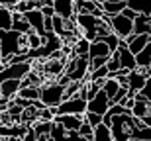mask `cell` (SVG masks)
Listing matches in <instances>:
<instances>
[{
    "instance_id": "1",
    "label": "cell",
    "mask_w": 151,
    "mask_h": 141,
    "mask_svg": "<svg viewBox=\"0 0 151 141\" xmlns=\"http://www.w3.org/2000/svg\"><path fill=\"white\" fill-rule=\"evenodd\" d=\"M45 108H57L65 100V84L61 82H49V84H41V98Z\"/></svg>"
},
{
    "instance_id": "2",
    "label": "cell",
    "mask_w": 151,
    "mask_h": 141,
    "mask_svg": "<svg viewBox=\"0 0 151 141\" xmlns=\"http://www.w3.org/2000/svg\"><path fill=\"white\" fill-rule=\"evenodd\" d=\"M88 73H90V59L86 55H77L71 61L65 74L69 77L71 82H78V80H88Z\"/></svg>"
},
{
    "instance_id": "3",
    "label": "cell",
    "mask_w": 151,
    "mask_h": 141,
    "mask_svg": "<svg viewBox=\"0 0 151 141\" xmlns=\"http://www.w3.org/2000/svg\"><path fill=\"white\" fill-rule=\"evenodd\" d=\"M86 108H88V100L73 96L69 100H63L55 108V116L57 114H61V116H84L86 114Z\"/></svg>"
},
{
    "instance_id": "4",
    "label": "cell",
    "mask_w": 151,
    "mask_h": 141,
    "mask_svg": "<svg viewBox=\"0 0 151 141\" xmlns=\"http://www.w3.org/2000/svg\"><path fill=\"white\" fill-rule=\"evenodd\" d=\"M110 28L120 39L126 41L129 35H134V20L126 18L124 14H116V16H110Z\"/></svg>"
},
{
    "instance_id": "5",
    "label": "cell",
    "mask_w": 151,
    "mask_h": 141,
    "mask_svg": "<svg viewBox=\"0 0 151 141\" xmlns=\"http://www.w3.org/2000/svg\"><path fill=\"white\" fill-rule=\"evenodd\" d=\"M32 73V63H16V65H6V67L0 69V82L4 80H10V79H18V80H24L28 74Z\"/></svg>"
},
{
    "instance_id": "6",
    "label": "cell",
    "mask_w": 151,
    "mask_h": 141,
    "mask_svg": "<svg viewBox=\"0 0 151 141\" xmlns=\"http://www.w3.org/2000/svg\"><path fill=\"white\" fill-rule=\"evenodd\" d=\"M147 73H145V69H135V71H129L128 73V96H132V98H135V94L145 86V82H147Z\"/></svg>"
},
{
    "instance_id": "7",
    "label": "cell",
    "mask_w": 151,
    "mask_h": 141,
    "mask_svg": "<svg viewBox=\"0 0 151 141\" xmlns=\"http://www.w3.org/2000/svg\"><path fill=\"white\" fill-rule=\"evenodd\" d=\"M110 106H112L110 96H108L104 90H100L98 94L94 96V98H92V100H88V108H86V112H94V114L104 116V114L110 110Z\"/></svg>"
},
{
    "instance_id": "8",
    "label": "cell",
    "mask_w": 151,
    "mask_h": 141,
    "mask_svg": "<svg viewBox=\"0 0 151 141\" xmlns=\"http://www.w3.org/2000/svg\"><path fill=\"white\" fill-rule=\"evenodd\" d=\"M53 124H55V122H53ZM49 135H51L53 141H90V139H86V137H83L78 131H67L61 124L53 125V130H51Z\"/></svg>"
},
{
    "instance_id": "9",
    "label": "cell",
    "mask_w": 151,
    "mask_h": 141,
    "mask_svg": "<svg viewBox=\"0 0 151 141\" xmlns=\"http://www.w3.org/2000/svg\"><path fill=\"white\" fill-rule=\"evenodd\" d=\"M118 57H120V63H122V69L126 71V73H129V71H135L137 69V63H135V55L129 51L128 43L126 41H122L120 43V47H118Z\"/></svg>"
},
{
    "instance_id": "10",
    "label": "cell",
    "mask_w": 151,
    "mask_h": 141,
    "mask_svg": "<svg viewBox=\"0 0 151 141\" xmlns=\"http://www.w3.org/2000/svg\"><path fill=\"white\" fill-rule=\"evenodd\" d=\"M26 20L29 22V26H32V29H34L35 34H39L41 37H45L47 35V31H45V16L41 14V10H28L26 14Z\"/></svg>"
},
{
    "instance_id": "11",
    "label": "cell",
    "mask_w": 151,
    "mask_h": 141,
    "mask_svg": "<svg viewBox=\"0 0 151 141\" xmlns=\"http://www.w3.org/2000/svg\"><path fill=\"white\" fill-rule=\"evenodd\" d=\"M53 8H55V14L61 16L63 20H75L77 18V10H75L73 0H55Z\"/></svg>"
},
{
    "instance_id": "12",
    "label": "cell",
    "mask_w": 151,
    "mask_h": 141,
    "mask_svg": "<svg viewBox=\"0 0 151 141\" xmlns=\"http://www.w3.org/2000/svg\"><path fill=\"white\" fill-rule=\"evenodd\" d=\"M53 122L61 124L67 131H78L83 122H84V118L83 116H61V114H57L55 118H53Z\"/></svg>"
},
{
    "instance_id": "13",
    "label": "cell",
    "mask_w": 151,
    "mask_h": 141,
    "mask_svg": "<svg viewBox=\"0 0 151 141\" xmlns=\"http://www.w3.org/2000/svg\"><path fill=\"white\" fill-rule=\"evenodd\" d=\"M126 43H128L129 51L134 53V55H137L143 47H147L151 43V34H141V35H129L128 39H126Z\"/></svg>"
},
{
    "instance_id": "14",
    "label": "cell",
    "mask_w": 151,
    "mask_h": 141,
    "mask_svg": "<svg viewBox=\"0 0 151 141\" xmlns=\"http://www.w3.org/2000/svg\"><path fill=\"white\" fill-rule=\"evenodd\" d=\"M20 88H22V80H18V79H10V80H4V82H0L2 98H8V100L16 98L18 92H20Z\"/></svg>"
},
{
    "instance_id": "15",
    "label": "cell",
    "mask_w": 151,
    "mask_h": 141,
    "mask_svg": "<svg viewBox=\"0 0 151 141\" xmlns=\"http://www.w3.org/2000/svg\"><path fill=\"white\" fill-rule=\"evenodd\" d=\"M12 29L14 31H18V34H29L32 31V26H29V22L26 20V16L24 14H20V12H14V16H12Z\"/></svg>"
},
{
    "instance_id": "16",
    "label": "cell",
    "mask_w": 151,
    "mask_h": 141,
    "mask_svg": "<svg viewBox=\"0 0 151 141\" xmlns=\"http://www.w3.org/2000/svg\"><path fill=\"white\" fill-rule=\"evenodd\" d=\"M110 55H112V51H110V47L104 41H90L88 59H94V57H110Z\"/></svg>"
},
{
    "instance_id": "17",
    "label": "cell",
    "mask_w": 151,
    "mask_h": 141,
    "mask_svg": "<svg viewBox=\"0 0 151 141\" xmlns=\"http://www.w3.org/2000/svg\"><path fill=\"white\" fill-rule=\"evenodd\" d=\"M141 34H151L149 16H145V14H139L134 20V35H141Z\"/></svg>"
},
{
    "instance_id": "18",
    "label": "cell",
    "mask_w": 151,
    "mask_h": 141,
    "mask_svg": "<svg viewBox=\"0 0 151 141\" xmlns=\"http://www.w3.org/2000/svg\"><path fill=\"white\" fill-rule=\"evenodd\" d=\"M18 96L20 98H26V100H32V102L39 100L41 98V84L39 86H22L20 92H18Z\"/></svg>"
},
{
    "instance_id": "19",
    "label": "cell",
    "mask_w": 151,
    "mask_h": 141,
    "mask_svg": "<svg viewBox=\"0 0 151 141\" xmlns=\"http://www.w3.org/2000/svg\"><path fill=\"white\" fill-rule=\"evenodd\" d=\"M126 4H128V8L135 10L137 14H145V16L151 14V0H128Z\"/></svg>"
},
{
    "instance_id": "20",
    "label": "cell",
    "mask_w": 151,
    "mask_h": 141,
    "mask_svg": "<svg viewBox=\"0 0 151 141\" xmlns=\"http://www.w3.org/2000/svg\"><path fill=\"white\" fill-rule=\"evenodd\" d=\"M126 2L128 0H124V2H102V10H104V14H108V16H116V14H122L124 8H126Z\"/></svg>"
},
{
    "instance_id": "21",
    "label": "cell",
    "mask_w": 151,
    "mask_h": 141,
    "mask_svg": "<svg viewBox=\"0 0 151 141\" xmlns=\"http://www.w3.org/2000/svg\"><path fill=\"white\" fill-rule=\"evenodd\" d=\"M112 127H108L106 124H100L94 127V139L92 141H112Z\"/></svg>"
},
{
    "instance_id": "22",
    "label": "cell",
    "mask_w": 151,
    "mask_h": 141,
    "mask_svg": "<svg viewBox=\"0 0 151 141\" xmlns=\"http://www.w3.org/2000/svg\"><path fill=\"white\" fill-rule=\"evenodd\" d=\"M135 63H137L139 69H147L151 65V43L147 47H143V49L135 55Z\"/></svg>"
},
{
    "instance_id": "23",
    "label": "cell",
    "mask_w": 151,
    "mask_h": 141,
    "mask_svg": "<svg viewBox=\"0 0 151 141\" xmlns=\"http://www.w3.org/2000/svg\"><path fill=\"white\" fill-rule=\"evenodd\" d=\"M149 108H151L149 102H145V100H135V106L132 108V116H134V118H137V120H143L147 114H149Z\"/></svg>"
},
{
    "instance_id": "24",
    "label": "cell",
    "mask_w": 151,
    "mask_h": 141,
    "mask_svg": "<svg viewBox=\"0 0 151 141\" xmlns=\"http://www.w3.org/2000/svg\"><path fill=\"white\" fill-rule=\"evenodd\" d=\"M12 16H14V12L10 8H6V6H0V29H12Z\"/></svg>"
},
{
    "instance_id": "25",
    "label": "cell",
    "mask_w": 151,
    "mask_h": 141,
    "mask_svg": "<svg viewBox=\"0 0 151 141\" xmlns=\"http://www.w3.org/2000/svg\"><path fill=\"white\" fill-rule=\"evenodd\" d=\"M53 125H55L53 122H41V120H37V122H34L29 127H32L37 135H49L51 130H53Z\"/></svg>"
},
{
    "instance_id": "26",
    "label": "cell",
    "mask_w": 151,
    "mask_h": 141,
    "mask_svg": "<svg viewBox=\"0 0 151 141\" xmlns=\"http://www.w3.org/2000/svg\"><path fill=\"white\" fill-rule=\"evenodd\" d=\"M120 86H122V84H120V82H118L114 77H108V79L104 80V86H102V90L106 92V94L110 96V100H112L114 96H116V92L120 90Z\"/></svg>"
},
{
    "instance_id": "27",
    "label": "cell",
    "mask_w": 151,
    "mask_h": 141,
    "mask_svg": "<svg viewBox=\"0 0 151 141\" xmlns=\"http://www.w3.org/2000/svg\"><path fill=\"white\" fill-rule=\"evenodd\" d=\"M88 51H90V41L84 39V37H78L75 41V47H73V55H86L88 57Z\"/></svg>"
},
{
    "instance_id": "28",
    "label": "cell",
    "mask_w": 151,
    "mask_h": 141,
    "mask_svg": "<svg viewBox=\"0 0 151 141\" xmlns=\"http://www.w3.org/2000/svg\"><path fill=\"white\" fill-rule=\"evenodd\" d=\"M96 41H104V43H106V45L110 47V51H112V53H116L118 47H120V43H122L124 39H120V37H118V35L112 31V34L104 35V37H100V39H96Z\"/></svg>"
},
{
    "instance_id": "29",
    "label": "cell",
    "mask_w": 151,
    "mask_h": 141,
    "mask_svg": "<svg viewBox=\"0 0 151 141\" xmlns=\"http://www.w3.org/2000/svg\"><path fill=\"white\" fill-rule=\"evenodd\" d=\"M110 77V71H108V65H104V67L100 69H94V71H90L88 73V80H104Z\"/></svg>"
},
{
    "instance_id": "30",
    "label": "cell",
    "mask_w": 151,
    "mask_h": 141,
    "mask_svg": "<svg viewBox=\"0 0 151 141\" xmlns=\"http://www.w3.org/2000/svg\"><path fill=\"white\" fill-rule=\"evenodd\" d=\"M28 35V45H29V49H39V47L43 45V37L39 34H35L34 29L29 31V34H26Z\"/></svg>"
},
{
    "instance_id": "31",
    "label": "cell",
    "mask_w": 151,
    "mask_h": 141,
    "mask_svg": "<svg viewBox=\"0 0 151 141\" xmlns=\"http://www.w3.org/2000/svg\"><path fill=\"white\" fill-rule=\"evenodd\" d=\"M108 71H110V74H116L118 71H122V63H120V57H118V53H112L110 55V59H108Z\"/></svg>"
},
{
    "instance_id": "32",
    "label": "cell",
    "mask_w": 151,
    "mask_h": 141,
    "mask_svg": "<svg viewBox=\"0 0 151 141\" xmlns=\"http://www.w3.org/2000/svg\"><path fill=\"white\" fill-rule=\"evenodd\" d=\"M53 118H55V108H41L39 110L37 120H41V122H53Z\"/></svg>"
},
{
    "instance_id": "33",
    "label": "cell",
    "mask_w": 151,
    "mask_h": 141,
    "mask_svg": "<svg viewBox=\"0 0 151 141\" xmlns=\"http://www.w3.org/2000/svg\"><path fill=\"white\" fill-rule=\"evenodd\" d=\"M78 133L83 137H86V139H94V127L88 124V122H83V125H81V130H78Z\"/></svg>"
},
{
    "instance_id": "34",
    "label": "cell",
    "mask_w": 151,
    "mask_h": 141,
    "mask_svg": "<svg viewBox=\"0 0 151 141\" xmlns=\"http://www.w3.org/2000/svg\"><path fill=\"white\" fill-rule=\"evenodd\" d=\"M84 118V122H88L90 125H92V127H96V125H100L102 124V116L100 114H94V112H86L83 116Z\"/></svg>"
},
{
    "instance_id": "35",
    "label": "cell",
    "mask_w": 151,
    "mask_h": 141,
    "mask_svg": "<svg viewBox=\"0 0 151 141\" xmlns=\"http://www.w3.org/2000/svg\"><path fill=\"white\" fill-rule=\"evenodd\" d=\"M108 59H110V57H94V59H90V71L104 67V65L108 63Z\"/></svg>"
},
{
    "instance_id": "36",
    "label": "cell",
    "mask_w": 151,
    "mask_h": 141,
    "mask_svg": "<svg viewBox=\"0 0 151 141\" xmlns=\"http://www.w3.org/2000/svg\"><path fill=\"white\" fill-rule=\"evenodd\" d=\"M128 86H120V90L116 92V96L112 98V104H120V102L124 100V98H128Z\"/></svg>"
},
{
    "instance_id": "37",
    "label": "cell",
    "mask_w": 151,
    "mask_h": 141,
    "mask_svg": "<svg viewBox=\"0 0 151 141\" xmlns=\"http://www.w3.org/2000/svg\"><path fill=\"white\" fill-rule=\"evenodd\" d=\"M22 141H37V133H35V131L29 127V130L22 135Z\"/></svg>"
},
{
    "instance_id": "38",
    "label": "cell",
    "mask_w": 151,
    "mask_h": 141,
    "mask_svg": "<svg viewBox=\"0 0 151 141\" xmlns=\"http://www.w3.org/2000/svg\"><path fill=\"white\" fill-rule=\"evenodd\" d=\"M41 10V14H43L45 18H53L55 16V8L53 6H43V8H39Z\"/></svg>"
},
{
    "instance_id": "39",
    "label": "cell",
    "mask_w": 151,
    "mask_h": 141,
    "mask_svg": "<svg viewBox=\"0 0 151 141\" xmlns=\"http://www.w3.org/2000/svg\"><path fill=\"white\" fill-rule=\"evenodd\" d=\"M124 108H128V110H132V108L135 106V98H132V96H128V98H124L122 102H120Z\"/></svg>"
},
{
    "instance_id": "40",
    "label": "cell",
    "mask_w": 151,
    "mask_h": 141,
    "mask_svg": "<svg viewBox=\"0 0 151 141\" xmlns=\"http://www.w3.org/2000/svg\"><path fill=\"white\" fill-rule=\"evenodd\" d=\"M122 14H124V16H126V18H129V20H135V18L139 16V14H137V12H135V10H132V8H128V6L124 8V12H122Z\"/></svg>"
},
{
    "instance_id": "41",
    "label": "cell",
    "mask_w": 151,
    "mask_h": 141,
    "mask_svg": "<svg viewBox=\"0 0 151 141\" xmlns=\"http://www.w3.org/2000/svg\"><path fill=\"white\" fill-rule=\"evenodd\" d=\"M18 2H20V0H0V6H6V8H10V10H14Z\"/></svg>"
},
{
    "instance_id": "42",
    "label": "cell",
    "mask_w": 151,
    "mask_h": 141,
    "mask_svg": "<svg viewBox=\"0 0 151 141\" xmlns=\"http://www.w3.org/2000/svg\"><path fill=\"white\" fill-rule=\"evenodd\" d=\"M45 31L47 34H53V18H45Z\"/></svg>"
},
{
    "instance_id": "43",
    "label": "cell",
    "mask_w": 151,
    "mask_h": 141,
    "mask_svg": "<svg viewBox=\"0 0 151 141\" xmlns=\"http://www.w3.org/2000/svg\"><path fill=\"white\" fill-rule=\"evenodd\" d=\"M141 122H143V125H147V127H151V108H149V114H147L145 118L141 120Z\"/></svg>"
},
{
    "instance_id": "44",
    "label": "cell",
    "mask_w": 151,
    "mask_h": 141,
    "mask_svg": "<svg viewBox=\"0 0 151 141\" xmlns=\"http://www.w3.org/2000/svg\"><path fill=\"white\" fill-rule=\"evenodd\" d=\"M37 141H53L51 135H37Z\"/></svg>"
},
{
    "instance_id": "45",
    "label": "cell",
    "mask_w": 151,
    "mask_h": 141,
    "mask_svg": "<svg viewBox=\"0 0 151 141\" xmlns=\"http://www.w3.org/2000/svg\"><path fill=\"white\" fill-rule=\"evenodd\" d=\"M4 67V59H2V51H0V69Z\"/></svg>"
},
{
    "instance_id": "46",
    "label": "cell",
    "mask_w": 151,
    "mask_h": 141,
    "mask_svg": "<svg viewBox=\"0 0 151 141\" xmlns=\"http://www.w3.org/2000/svg\"><path fill=\"white\" fill-rule=\"evenodd\" d=\"M145 73H147V77H151V65H149V67L145 69Z\"/></svg>"
},
{
    "instance_id": "47",
    "label": "cell",
    "mask_w": 151,
    "mask_h": 141,
    "mask_svg": "<svg viewBox=\"0 0 151 141\" xmlns=\"http://www.w3.org/2000/svg\"><path fill=\"white\" fill-rule=\"evenodd\" d=\"M0 96H2V90H0Z\"/></svg>"
},
{
    "instance_id": "48",
    "label": "cell",
    "mask_w": 151,
    "mask_h": 141,
    "mask_svg": "<svg viewBox=\"0 0 151 141\" xmlns=\"http://www.w3.org/2000/svg\"><path fill=\"white\" fill-rule=\"evenodd\" d=\"M149 24H151V22H149Z\"/></svg>"
},
{
    "instance_id": "49",
    "label": "cell",
    "mask_w": 151,
    "mask_h": 141,
    "mask_svg": "<svg viewBox=\"0 0 151 141\" xmlns=\"http://www.w3.org/2000/svg\"><path fill=\"white\" fill-rule=\"evenodd\" d=\"M112 141H114V139H112Z\"/></svg>"
}]
</instances>
